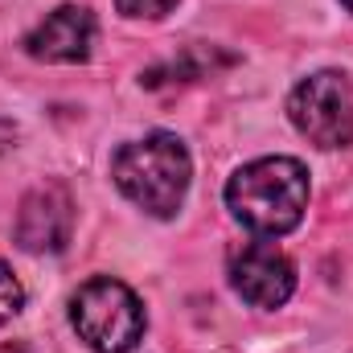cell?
Masks as SVG:
<instances>
[{"instance_id": "obj_1", "label": "cell", "mask_w": 353, "mask_h": 353, "mask_svg": "<svg viewBox=\"0 0 353 353\" xmlns=\"http://www.w3.org/2000/svg\"><path fill=\"white\" fill-rule=\"evenodd\" d=\"M230 214L259 239H279L308 210V169L292 157H263L226 181Z\"/></svg>"}, {"instance_id": "obj_2", "label": "cell", "mask_w": 353, "mask_h": 353, "mask_svg": "<svg viewBox=\"0 0 353 353\" xmlns=\"http://www.w3.org/2000/svg\"><path fill=\"white\" fill-rule=\"evenodd\" d=\"M111 176L119 185V193L128 201H136L144 214L152 218H173L185 201L189 176H193V161L189 148L169 136V132H152L144 140L123 144L111 157Z\"/></svg>"}, {"instance_id": "obj_3", "label": "cell", "mask_w": 353, "mask_h": 353, "mask_svg": "<svg viewBox=\"0 0 353 353\" xmlns=\"http://www.w3.org/2000/svg\"><path fill=\"white\" fill-rule=\"evenodd\" d=\"M70 325L94 353H132L144 337V304L128 283L94 275L70 296Z\"/></svg>"}, {"instance_id": "obj_4", "label": "cell", "mask_w": 353, "mask_h": 353, "mask_svg": "<svg viewBox=\"0 0 353 353\" xmlns=\"http://www.w3.org/2000/svg\"><path fill=\"white\" fill-rule=\"evenodd\" d=\"M288 119L300 136H308L316 148H345L353 144V87L345 74L321 70L288 94Z\"/></svg>"}, {"instance_id": "obj_5", "label": "cell", "mask_w": 353, "mask_h": 353, "mask_svg": "<svg viewBox=\"0 0 353 353\" xmlns=\"http://www.w3.org/2000/svg\"><path fill=\"white\" fill-rule=\"evenodd\" d=\"M230 283L251 308H283L296 292V267L271 243H247L230 255Z\"/></svg>"}, {"instance_id": "obj_6", "label": "cell", "mask_w": 353, "mask_h": 353, "mask_svg": "<svg viewBox=\"0 0 353 353\" xmlns=\"http://www.w3.org/2000/svg\"><path fill=\"white\" fill-rule=\"evenodd\" d=\"M74 201L62 185H37L17 210V243L33 255H54L70 243Z\"/></svg>"}, {"instance_id": "obj_7", "label": "cell", "mask_w": 353, "mask_h": 353, "mask_svg": "<svg viewBox=\"0 0 353 353\" xmlns=\"http://www.w3.org/2000/svg\"><path fill=\"white\" fill-rule=\"evenodd\" d=\"M94 33H99V25H94L90 8L62 4L25 37V50L41 62H87Z\"/></svg>"}, {"instance_id": "obj_8", "label": "cell", "mask_w": 353, "mask_h": 353, "mask_svg": "<svg viewBox=\"0 0 353 353\" xmlns=\"http://www.w3.org/2000/svg\"><path fill=\"white\" fill-rule=\"evenodd\" d=\"M21 304H25V288H21V279L12 275V267L8 263H0V325L12 321V316L21 312Z\"/></svg>"}, {"instance_id": "obj_9", "label": "cell", "mask_w": 353, "mask_h": 353, "mask_svg": "<svg viewBox=\"0 0 353 353\" xmlns=\"http://www.w3.org/2000/svg\"><path fill=\"white\" fill-rule=\"evenodd\" d=\"M176 0H115V8L132 21H161L165 12H173Z\"/></svg>"}, {"instance_id": "obj_10", "label": "cell", "mask_w": 353, "mask_h": 353, "mask_svg": "<svg viewBox=\"0 0 353 353\" xmlns=\"http://www.w3.org/2000/svg\"><path fill=\"white\" fill-rule=\"evenodd\" d=\"M12 140H17V128H12V123H4V119H0V152H4V148H8V144H12Z\"/></svg>"}, {"instance_id": "obj_11", "label": "cell", "mask_w": 353, "mask_h": 353, "mask_svg": "<svg viewBox=\"0 0 353 353\" xmlns=\"http://www.w3.org/2000/svg\"><path fill=\"white\" fill-rule=\"evenodd\" d=\"M341 4H345V8H350V12H353V0H341Z\"/></svg>"}]
</instances>
